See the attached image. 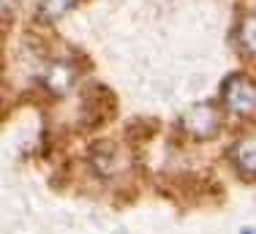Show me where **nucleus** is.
Segmentation results:
<instances>
[{
	"instance_id": "nucleus-6",
	"label": "nucleus",
	"mask_w": 256,
	"mask_h": 234,
	"mask_svg": "<svg viewBox=\"0 0 256 234\" xmlns=\"http://www.w3.org/2000/svg\"><path fill=\"white\" fill-rule=\"evenodd\" d=\"M240 46H242L246 54L256 58V14L242 16V22H240Z\"/></svg>"
},
{
	"instance_id": "nucleus-2",
	"label": "nucleus",
	"mask_w": 256,
	"mask_h": 234,
	"mask_svg": "<svg viewBox=\"0 0 256 234\" xmlns=\"http://www.w3.org/2000/svg\"><path fill=\"white\" fill-rule=\"evenodd\" d=\"M178 126L191 139H212L221 128V112L212 104H196L180 117Z\"/></svg>"
},
{
	"instance_id": "nucleus-4",
	"label": "nucleus",
	"mask_w": 256,
	"mask_h": 234,
	"mask_svg": "<svg viewBox=\"0 0 256 234\" xmlns=\"http://www.w3.org/2000/svg\"><path fill=\"white\" fill-rule=\"evenodd\" d=\"M232 161H234L237 172L246 177H256V139H242L232 150Z\"/></svg>"
},
{
	"instance_id": "nucleus-3",
	"label": "nucleus",
	"mask_w": 256,
	"mask_h": 234,
	"mask_svg": "<svg viewBox=\"0 0 256 234\" xmlns=\"http://www.w3.org/2000/svg\"><path fill=\"white\" fill-rule=\"evenodd\" d=\"M76 71L79 68L71 60H52V63L46 66L41 82H44V88L50 90L52 96H66L76 82Z\"/></svg>"
},
{
	"instance_id": "nucleus-5",
	"label": "nucleus",
	"mask_w": 256,
	"mask_h": 234,
	"mask_svg": "<svg viewBox=\"0 0 256 234\" xmlns=\"http://www.w3.org/2000/svg\"><path fill=\"white\" fill-rule=\"evenodd\" d=\"M82 0H38V20L41 22H58L66 14L76 8Z\"/></svg>"
},
{
	"instance_id": "nucleus-7",
	"label": "nucleus",
	"mask_w": 256,
	"mask_h": 234,
	"mask_svg": "<svg viewBox=\"0 0 256 234\" xmlns=\"http://www.w3.org/2000/svg\"><path fill=\"white\" fill-rule=\"evenodd\" d=\"M242 234H256V229H251V226H248V229H242Z\"/></svg>"
},
{
	"instance_id": "nucleus-1",
	"label": "nucleus",
	"mask_w": 256,
	"mask_h": 234,
	"mask_svg": "<svg viewBox=\"0 0 256 234\" xmlns=\"http://www.w3.org/2000/svg\"><path fill=\"white\" fill-rule=\"evenodd\" d=\"M221 101L226 112L237 117L256 114V79H251L248 74H232L221 84Z\"/></svg>"
}]
</instances>
